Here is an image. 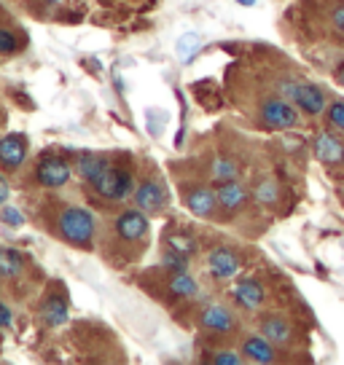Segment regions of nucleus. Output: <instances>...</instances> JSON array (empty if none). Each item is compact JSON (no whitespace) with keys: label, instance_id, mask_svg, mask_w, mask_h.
I'll return each mask as SVG.
<instances>
[{"label":"nucleus","instance_id":"nucleus-7","mask_svg":"<svg viewBox=\"0 0 344 365\" xmlns=\"http://www.w3.org/2000/svg\"><path fill=\"white\" fill-rule=\"evenodd\" d=\"M207 269H210V274L216 279H231L242 269L240 255L231 250V247H216V250L207 255Z\"/></svg>","mask_w":344,"mask_h":365},{"label":"nucleus","instance_id":"nucleus-16","mask_svg":"<svg viewBox=\"0 0 344 365\" xmlns=\"http://www.w3.org/2000/svg\"><path fill=\"white\" fill-rule=\"evenodd\" d=\"M261 333H264L272 344H288L293 328H290V322L283 317H266L264 322H261Z\"/></svg>","mask_w":344,"mask_h":365},{"label":"nucleus","instance_id":"nucleus-4","mask_svg":"<svg viewBox=\"0 0 344 365\" xmlns=\"http://www.w3.org/2000/svg\"><path fill=\"white\" fill-rule=\"evenodd\" d=\"M70 175V164L62 156H49L38 164V170H35V178L41 185H46V188H62V185H68Z\"/></svg>","mask_w":344,"mask_h":365},{"label":"nucleus","instance_id":"nucleus-25","mask_svg":"<svg viewBox=\"0 0 344 365\" xmlns=\"http://www.w3.org/2000/svg\"><path fill=\"white\" fill-rule=\"evenodd\" d=\"M216 180H234L237 178V167H234V161L229 159H216Z\"/></svg>","mask_w":344,"mask_h":365},{"label":"nucleus","instance_id":"nucleus-29","mask_svg":"<svg viewBox=\"0 0 344 365\" xmlns=\"http://www.w3.org/2000/svg\"><path fill=\"white\" fill-rule=\"evenodd\" d=\"M14 325V312L6 304H0V328H11Z\"/></svg>","mask_w":344,"mask_h":365},{"label":"nucleus","instance_id":"nucleus-14","mask_svg":"<svg viewBox=\"0 0 344 365\" xmlns=\"http://www.w3.org/2000/svg\"><path fill=\"white\" fill-rule=\"evenodd\" d=\"M234 298H237L240 307L258 309L264 304V287L258 285L256 279H242V282H237V287H234Z\"/></svg>","mask_w":344,"mask_h":365},{"label":"nucleus","instance_id":"nucleus-6","mask_svg":"<svg viewBox=\"0 0 344 365\" xmlns=\"http://www.w3.org/2000/svg\"><path fill=\"white\" fill-rule=\"evenodd\" d=\"M116 234L126 242H138L148 234V212L143 210H126L116 217Z\"/></svg>","mask_w":344,"mask_h":365},{"label":"nucleus","instance_id":"nucleus-24","mask_svg":"<svg viewBox=\"0 0 344 365\" xmlns=\"http://www.w3.org/2000/svg\"><path fill=\"white\" fill-rule=\"evenodd\" d=\"M161 263H164L167 269H172V272H186V269H188V261H186L183 252L172 250V247L161 255Z\"/></svg>","mask_w":344,"mask_h":365},{"label":"nucleus","instance_id":"nucleus-33","mask_svg":"<svg viewBox=\"0 0 344 365\" xmlns=\"http://www.w3.org/2000/svg\"><path fill=\"white\" fill-rule=\"evenodd\" d=\"M240 6H256V0H237Z\"/></svg>","mask_w":344,"mask_h":365},{"label":"nucleus","instance_id":"nucleus-30","mask_svg":"<svg viewBox=\"0 0 344 365\" xmlns=\"http://www.w3.org/2000/svg\"><path fill=\"white\" fill-rule=\"evenodd\" d=\"M9 196H11V185H9V180L0 175V207L9 202Z\"/></svg>","mask_w":344,"mask_h":365},{"label":"nucleus","instance_id":"nucleus-8","mask_svg":"<svg viewBox=\"0 0 344 365\" xmlns=\"http://www.w3.org/2000/svg\"><path fill=\"white\" fill-rule=\"evenodd\" d=\"M27 161V143L22 135L0 137V167L9 172H16Z\"/></svg>","mask_w":344,"mask_h":365},{"label":"nucleus","instance_id":"nucleus-2","mask_svg":"<svg viewBox=\"0 0 344 365\" xmlns=\"http://www.w3.org/2000/svg\"><path fill=\"white\" fill-rule=\"evenodd\" d=\"M94 191L103 196V199H111V202H124L129 199L132 188H135V178L129 170H118V167H108L103 172L100 180H94Z\"/></svg>","mask_w":344,"mask_h":365},{"label":"nucleus","instance_id":"nucleus-10","mask_svg":"<svg viewBox=\"0 0 344 365\" xmlns=\"http://www.w3.org/2000/svg\"><path fill=\"white\" fill-rule=\"evenodd\" d=\"M312 148H315V156L320 161H325V164H339V161H344V143L339 137L328 135V132H320V135L315 137Z\"/></svg>","mask_w":344,"mask_h":365},{"label":"nucleus","instance_id":"nucleus-5","mask_svg":"<svg viewBox=\"0 0 344 365\" xmlns=\"http://www.w3.org/2000/svg\"><path fill=\"white\" fill-rule=\"evenodd\" d=\"M132 196H135V205H138V210L148 212V215H153V212H161V210L167 207V188H164L159 180L140 182Z\"/></svg>","mask_w":344,"mask_h":365},{"label":"nucleus","instance_id":"nucleus-27","mask_svg":"<svg viewBox=\"0 0 344 365\" xmlns=\"http://www.w3.org/2000/svg\"><path fill=\"white\" fill-rule=\"evenodd\" d=\"M16 38H14L11 30H6V27H0V54H14L16 51Z\"/></svg>","mask_w":344,"mask_h":365},{"label":"nucleus","instance_id":"nucleus-35","mask_svg":"<svg viewBox=\"0 0 344 365\" xmlns=\"http://www.w3.org/2000/svg\"><path fill=\"white\" fill-rule=\"evenodd\" d=\"M342 86H344V73H342Z\"/></svg>","mask_w":344,"mask_h":365},{"label":"nucleus","instance_id":"nucleus-34","mask_svg":"<svg viewBox=\"0 0 344 365\" xmlns=\"http://www.w3.org/2000/svg\"><path fill=\"white\" fill-rule=\"evenodd\" d=\"M49 3H62V0H49Z\"/></svg>","mask_w":344,"mask_h":365},{"label":"nucleus","instance_id":"nucleus-1","mask_svg":"<svg viewBox=\"0 0 344 365\" xmlns=\"http://www.w3.org/2000/svg\"><path fill=\"white\" fill-rule=\"evenodd\" d=\"M59 234L62 240L73 245V247H81V250H89L94 242V215L84 207H68L62 210L59 215Z\"/></svg>","mask_w":344,"mask_h":365},{"label":"nucleus","instance_id":"nucleus-21","mask_svg":"<svg viewBox=\"0 0 344 365\" xmlns=\"http://www.w3.org/2000/svg\"><path fill=\"white\" fill-rule=\"evenodd\" d=\"M199 46H202L199 35H196V33H186L183 38L178 41V59H181V62H188V59H194V54L199 51Z\"/></svg>","mask_w":344,"mask_h":365},{"label":"nucleus","instance_id":"nucleus-22","mask_svg":"<svg viewBox=\"0 0 344 365\" xmlns=\"http://www.w3.org/2000/svg\"><path fill=\"white\" fill-rule=\"evenodd\" d=\"M167 245H170L172 250L183 252L186 258H188V255H194V252H196V242L191 240L188 234H170V237H167Z\"/></svg>","mask_w":344,"mask_h":365},{"label":"nucleus","instance_id":"nucleus-19","mask_svg":"<svg viewBox=\"0 0 344 365\" xmlns=\"http://www.w3.org/2000/svg\"><path fill=\"white\" fill-rule=\"evenodd\" d=\"M41 314L46 319V325H62V322L68 319V304H65V298L51 296L46 304H44Z\"/></svg>","mask_w":344,"mask_h":365},{"label":"nucleus","instance_id":"nucleus-18","mask_svg":"<svg viewBox=\"0 0 344 365\" xmlns=\"http://www.w3.org/2000/svg\"><path fill=\"white\" fill-rule=\"evenodd\" d=\"M24 269V261L22 255L16 250H11V247H0V277H19Z\"/></svg>","mask_w":344,"mask_h":365},{"label":"nucleus","instance_id":"nucleus-20","mask_svg":"<svg viewBox=\"0 0 344 365\" xmlns=\"http://www.w3.org/2000/svg\"><path fill=\"white\" fill-rule=\"evenodd\" d=\"M170 293L178 298H194L199 293L194 277H188L186 272H175V277L170 279Z\"/></svg>","mask_w":344,"mask_h":365},{"label":"nucleus","instance_id":"nucleus-13","mask_svg":"<svg viewBox=\"0 0 344 365\" xmlns=\"http://www.w3.org/2000/svg\"><path fill=\"white\" fill-rule=\"evenodd\" d=\"M216 196H218V205H223L226 210H240L245 202H248V191L245 185L237 180H223L216 188Z\"/></svg>","mask_w":344,"mask_h":365},{"label":"nucleus","instance_id":"nucleus-26","mask_svg":"<svg viewBox=\"0 0 344 365\" xmlns=\"http://www.w3.org/2000/svg\"><path fill=\"white\" fill-rule=\"evenodd\" d=\"M0 217H3V223H6V226H22V223H24L22 212H19L16 207H11V205H3V210H0Z\"/></svg>","mask_w":344,"mask_h":365},{"label":"nucleus","instance_id":"nucleus-23","mask_svg":"<svg viewBox=\"0 0 344 365\" xmlns=\"http://www.w3.org/2000/svg\"><path fill=\"white\" fill-rule=\"evenodd\" d=\"M256 202H258V205H275L277 202L275 180H261V185L256 188Z\"/></svg>","mask_w":344,"mask_h":365},{"label":"nucleus","instance_id":"nucleus-15","mask_svg":"<svg viewBox=\"0 0 344 365\" xmlns=\"http://www.w3.org/2000/svg\"><path fill=\"white\" fill-rule=\"evenodd\" d=\"M242 352L248 354L251 360H256V363H275V349H272V341L269 339H258V336H253V339H248V341L242 344Z\"/></svg>","mask_w":344,"mask_h":365},{"label":"nucleus","instance_id":"nucleus-11","mask_svg":"<svg viewBox=\"0 0 344 365\" xmlns=\"http://www.w3.org/2000/svg\"><path fill=\"white\" fill-rule=\"evenodd\" d=\"M218 205V196L216 191H210L205 185H199V188H191L188 194H186V207L199 217H210L213 215V210Z\"/></svg>","mask_w":344,"mask_h":365},{"label":"nucleus","instance_id":"nucleus-3","mask_svg":"<svg viewBox=\"0 0 344 365\" xmlns=\"http://www.w3.org/2000/svg\"><path fill=\"white\" fill-rule=\"evenodd\" d=\"M261 118L269 129H293L298 124V110L285 100H266L261 105Z\"/></svg>","mask_w":344,"mask_h":365},{"label":"nucleus","instance_id":"nucleus-28","mask_svg":"<svg viewBox=\"0 0 344 365\" xmlns=\"http://www.w3.org/2000/svg\"><path fill=\"white\" fill-rule=\"evenodd\" d=\"M328 121H331L336 129H342L344 132V103L328 105Z\"/></svg>","mask_w":344,"mask_h":365},{"label":"nucleus","instance_id":"nucleus-17","mask_svg":"<svg viewBox=\"0 0 344 365\" xmlns=\"http://www.w3.org/2000/svg\"><path fill=\"white\" fill-rule=\"evenodd\" d=\"M108 167H111L108 159H97V156H81V159L76 161V172H79L86 182L100 180V178H103V172L108 170Z\"/></svg>","mask_w":344,"mask_h":365},{"label":"nucleus","instance_id":"nucleus-31","mask_svg":"<svg viewBox=\"0 0 344 365\" xmlns=\"http://www.w3.org/2000/svg\"><path fill=\"white\" fill-rule=\"evenodd\" d=\"M216 363H218V365H237V363H240V354H231V352L218 354V357H216Z\"/></svg>","mask_w":344,"mask_h":365},{"label":"nucleus","instance_id":"nucleus-32","mask_svg":"<svg viewBox=\"0 0 344 365\" xmlns=\"http://www.w3.org/2000/svg\"><path fill=\"white\" fill-rule=\"evenodd\" d=\"M333 24H336V30L339 33H344V6H339V9H333Z\"/></svg>","mask_w":344,"mask_h":365},{"label":"nucleus","instance_id":"nucleus-9","mask_svg":"<svg viewBox=\"0 0 344 365\" xmlns=\"http://www.w3.org/2000/svg\"><path fill=\"white\" fill-rule=\"evenodd\" d=\"M293 103H296L298 110H304L307 115H320L325 110V94L318 86H312V83H298Z\"/></svg>","mask_w":344,"mask_h":365},{"label":"nucleus","instance_id":"nucleus-12","mask_svg":"<svg viewBox=\"0 0 344 365\" xmlns=\"http://www.w3.org/2000/svg\"><path fill=\"white\" fill-rule=\"evenodd\" d=\"M202 328L213 333H229L234 328V314L226 307H207L202 312Z\"/></svg>","mask_w":344,"mask_h":365}]
</instances>
